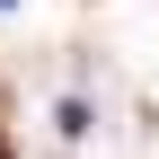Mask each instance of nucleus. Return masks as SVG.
<instances>
[{"instance_id": "1", "label": "nucleus", "mask_w": 159, "mask_h": 159, "mask_svg": "<svg viewBox=\"0 0 159 159\" xmlns=\"http://www.w3.org/2000/svg\"><path fill=\"white\" fill-rule=\"evenodd\" d=\"M0 159H9V142H0Z\"/></svg>"}]
</instances>
